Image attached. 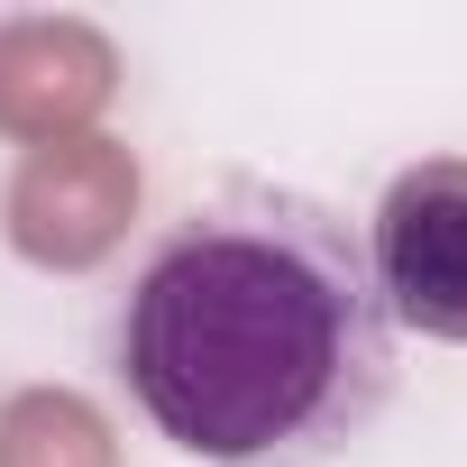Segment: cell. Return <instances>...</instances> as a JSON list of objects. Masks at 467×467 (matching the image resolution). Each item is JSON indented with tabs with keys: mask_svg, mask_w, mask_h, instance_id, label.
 I'll use <instances>...</instances> for the list:
<instances>
[{
	"mask_svg": "<svg viewBox=\"0 0 467 467\" xmlns=\"http://www.w3.org/2000/svg\"><path fill=\"white\" fill-rule=\"evenodd\" d=\"M367 275L394 330L467 348V156H421L385 183L367 220Z\"/></svg>",
	"mask_w": 467,
	"mask_h": 467,
	"instance_id": "cell-2",
	"label": "cell"
},
{
	"mask_svg": "<svg viewBox=\"0 0 467 467\" xmlns=\"http://www.w3.org/2000/svg\"><path fill=\"white\" fill-rule=\"evenodd\" d=\"M367 239L294 183H229L138 257L110 358L165 449L202 467H330L394 403Z\"/></svg>",
	"mask_w": 467,
	"mask_h": 467,
	"instance_id": "cell-1",
	"label": "cell"
}]
</instances>
